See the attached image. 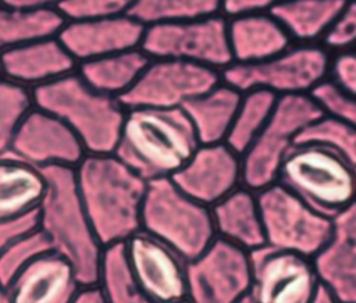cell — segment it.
<instances>
[{
	"instance_id": "6da1fadb",
	"label": "cell",
	"mask_w": 356,
	"mask_h": 303,
	"mask_svg": "<svg viewBox=\"0 0 356 303\" xmlns=\"http://www.w3.org/2000/svg\"><path fill=\"white\" fill-rule=\"evenodd\" d=\"M76 186L99 242L124 243L140 231L147 183L114 153L86 154L75 167Z\"/></svg>"
},
{
	"instance_id": "7a4b0ae2",
	"label": "cell",
	"mask_w": 356,
	"mask_h": 303,
	"mask_svg": "<svg viewBox=\"0 0 356 303\" xmlns=\"http://www.w3.org/2000/svg\"><path fill=\"white\" fill-rule=\"evenodd\" d=\"M200 146L184 108H127L114 154L146 181L171 178Z\"/></svg>"
},
{
	"instance_id": "3957f363",
	"label": "cell",
	"mask_w": 356,
	"mask_h": 303,
	"mask_svg": "<svg viewBox=\"0 0 356 303\" xmlns=\"http://www.w3.org/2000/svg\"><path fill=\"white\" fill-rule=\"evenodd\" d=\"M46 192L38 207V228L51 250L67 259L82 285L96 284L103 245L99 242L76 186L75 168H42Z\"/></svg>"
},
{
	"instance_id": "277c9868",
	"label": "cell",
	"mask_w": 356,
	"mask_h": 303,
	"mask_svg": "<svg viewBox=\"0 0 356 303\" xmlns=\"http://www.w3.org/2000/svg\"><path fill=\"white\" fill-rule=\"evenodd\" d=\"M33 106L68 125L86 154H113L120 140L127 108L120 99L90 88L74 71L32 89Z\"/></svg>"
},
{
	"instance_id": "5b68a950",
	"label": "cell",
	"mask_w": 356,
	"mask_h": 303,
	"mask_svg": "<svg viewBox=\"0 0 356 303\" xmlns=\"http://www.w3.org/2000/svg\"><path fill=\"white\" fill-rule=\"evenodd\" d=\"M140 229L157 238L186 263L217 238L211 208L182 192L171 178L149 181Z\"/></svg>"
},
{
	"instance_id": "8992f818",
	"label": "cell",
	"mask_w": 356,
	"mask_h": 303,
	"mask_svg": "<svg viewBox=\"0 0 356 303\" xmlns=\"http://www.w3.org/2000/svg\"><path fill=\"white\" fill-rule=\"evenodd\" d=\"M278 182L330 218L356 202L352 170L334 147L320 142H298L281 167Z\"/></svg>"
},
{
	"instance_id": "52a82bcc",
	"label": "cell",
	"mask_w": 356,
	"mask_h": 303,
	"mask_svg": "<svg viewBox=\"0 0 356 303\" xmlns=\"http://www.w3.org/2000/svg\"><path fill=\"white\" fill-rule=\"evenodd\" d=\"M321 117L310 95L280 96L268 122L241 156L242 185L259 192L278 182L281 167L299 136Z\"/></svg>"
},
{
	"instance_id": "ba28073f",
	"label": "cell",
	"mask_w": 356,
	"mask_h": 303,
	"mask_svg": "<svg viewBox=\"0 0 356 303\" xmlns=\"http://www.w3.org/2000/svg\"><path fill=\"white\" fill-rule=\"evenodd\" d=\"M331 54L324 46L296 44L261 63H232L224 68L221 81L245 93L266 89L274 95H310L328 78Z\"/></svg>"
},
{
	"instance_id": "9c48e42d",
	"label": "cell",
	"mask_w": 356,
	"mask_h": 303,
	"mask_svg": "<svg viewBox=\"0 0 356 303\" xmlns=\"http://www.w3.org/2000/svg\"><path fill=\"white\" fill-rule=\"evenodd\" d=\"M256 193L266 246L310 259L324 247L331 235L332 218L314 210L280 182Z\"/></svg>"
},
{
	"instance_id": "30bf717a",
	"label": "cell",
	"mask_w": 356,
	"mask_h": 303,
	"mask_svg": "<svg viewBox=\"0 0 356 303\" xmlns=\"http://www.w3.org/2000/svg\"><path fill=\"white\" fill-rule=\"evenodd\" d=\"M140 50L150 58H172L221 72L234 63L228 18L222 14L200 19L149 25Z\"/></svg>"
},
{
	"instance_id": "8fae6325",
	"label": "cell",
	"mask_w": 356,
	"mask_h": 303,
	"mask_svg": "<svg viewBox=\"0 0 356 303\" xmlns=\"http://www.w3.org/2000/svg\"><path fill=\"white\" fill-rule=\"evenodd\" d=\"M250 288V252L220 238L186 263L189 303H239L249 296Z\"/></svg>"
},
{
	"instance_id": "7c38bea8",
	"label": "cell",
	"mask_w": 356,
	"mask_h": 303,
	"mask_svg": "<svg viewBox=\"0 0 356 303\" xmlns=\"http://www.w3.org/2000/svg\"><path fill=\"white\" fill-rule=\"evenodd\" d=\"M220 82L221 75L213 68L172 58H150L120 100L125 108H181Z\"/></svg>"
},
{
	"instance_id": "4fadbf2b",
	"label": "cell",
	"mask_w": 356,
	"mask_h": 303,
	"mask_svg": "<svg viewBox=\"0 0 356 303\" xmlns=\"http://www.w3.org/2000/svg\"><path fill=\"white\" fill-rule=\"evenodd\" d=\"M254 303H312L321 284L313 259L270 246L250 252Z\"/></svg>"
},
{
	"instance_id": "5bb4252c",
	"label": "cell",
	"mask_w": 356,
	"mask_h": 303,
	"mask_svg": "<svg viewBox=\"0 0 356 303\" xmlns=\"http://www.w3.org/2000/svg\"><path fill=\"white\" fill-rule=\"evenodd\" d=\"M10 154L42 170L57 165L75 168L86 152L68 125L33 106L17 129Z\"/></svg>"
},
{
	"instance_id": "9a60e30c",
	"label": "cell",
	"mask_w": 356,
	"mask_h": 303,
	"mask_svg": "<svg viewBox=\"0 0 356 303\" xmlns=\"http://www.w3.org/2000/svg\"><path fill=\"white\" fill-rule=\"evenodd\" d=\"M124 243L132 271L150 303L186 299V261L178 253L142 229Z\"/></svg>"
},
{
	"instance_id": "2e32d148",
	"label": "cell",
	"mask_w": 356,
	"mask_h": 303,
	"mask_svg": "<svg viewBox=\"0 0 356 303\" xmlns=\"http://www.w3.org/2000/svg\"><path fill=\"white\" fill-rule=\"evenodd\" d=\"M171 179L188 196L211 208L242 185L241 156L225 142L200 145Z\"/></svg>"
},
{
	"instance_id": "e0dca14e",
	"label": "cell",
	"mask_w": 356,
	"mask_h": 303,
	"mask_svg": "<svg viewBox=\"0 0 356 303\" xmlns=\"http://www.w3.org/2000/svg\"><path fill=\"white\" fill-rule=\"evenodd\" d=\"M146 26L127 15L67 21L57 38L81 64L115 53L140 49Z\"/></svg>"
},
{
	"instance_id": "ac0fdd59",
	"label": "cell",
	"mask_w": 356,
	"mask_h": 303,
	"mask_svg": "<svg viewBox=\"0 0 356 303\" xmlns=\"http://www.w3.org/2000/svg\"><path fill=\"white\" fill-rule=\"evenodd\" d=\"M313 263L321 286L339 303H356V202L332 217L330 239Z\"/></svg>"
},
{
	"instance_id": "d6986e66",
	"label": "cell",
	"mask_w": 356,
	"mask_h": 303,
	"mask_svg": "<svg viewBox=\"0 0 356 303\" xmlns=\"http://www.w3.org/2000/svg\"><path fill=\"white\" fill-rule=\"evenodd\" d=\"M76 68L78 63L57 36L0 53V76L31 90L60 79Z\"/></svg>"
},
{
	"instance_id": "ffe728a7",
	"label": "cell",
	"mask_w": 356,
	"mask_h": 303,
	"mask_svg": "<svg viewBox=\"0 0 356 303\" xmlns=\"http://www.w3.org/2000/svg\"><path fill=\"white\" fill-rule=\"evenodd\" d=\"M81 285L74 265L50 250L26 265L7 288L13 303H70Z\"/></svg>"
},
{
	"instance_id": "44dd1931",
	"label": "cell",
	"mask_w": 356,
	"mask_h": 303,
	"mask_svg": "<svg viewBox=\"0 0 356 303\" xmlns=\"http://www.w3.org/2000/svg\"><path fill=\"white\" fill-rule=\"evenodd\" d=\"M228 38L234 63L254 64L278 56L292 39L271 13L228 18Z\"/></svg>"
},
{
	"instance_id": "7402d4cb",
	"label": "cell",
	"mask_w": 356,
	"mask_h": 303,
	"mask_svg": "<svg viewBox=\"0 0 356 303\" xmlns=\"http://www.w3.org/2000/svg\"><path fill=\"white\" fill-rule=\"evenodd\" d=\"M217 238L253 252L266 246L257 193L241 185L211 207Z\"/></svg>"
},
{
	"instance_id": "603a6c76",
	"label": "cell",
	"mask_w": 356,
	"mask_h": 303,
	"mask_svg": "<svg viewBox=\"0 0 356 303\" xmlns=\"http://www.w3.org/2000/svg\"><path fill=\"white\" fill-rule=\"evenodd\" d=\"M242 93L222 81L182 106L200 145L224 143L232 126Z\"/></svg>"
},
{
	"instance_id": "cb8c5ba5",
	"label": "cell",
	"mask_w": 356,
	"mask_h": 303,
	"mask_svg": "<svg viewBox=\"0 0 356 303\" xmlns=\"http://www.w3.org/2000/svg\"><path fill=\"white\" fill-rule=\"evenodd\" d=\"M46 186L42 170L10 153L0 157V220L38 210Z\"/></svg>"
},
{
	"instance_id": "d4e9b609",
	"label": "cell",
	"mask_w": 356,
	"mask_h": 303,
	"mask_svg": "<svg viewBox=\"0 0 356 303\" xmlns=\"http://www.w3.org/2000/svg\"><path fill=\"white\" fill-rule=\"evenodd\" d=\"M346 0H285L271 14L284 26L292 42H323L342 13Z\"/></svg>"
},
{
	"instance_id": "484cf974",
	"label": "cell",
	"mask_w": 356,
	"mask_h": 303,
	"mask_svg": "<svg viewBox=\"0 0 356 303\" xmlns=\"http://www.w3.org/2000/svg\"><path fill=\"white\" fill-rule=\"evenodd\" d=\"M150 57L140 49L78 64V74L95 90L121 99L138 81Z\"/></svg>"
},
{
	"instance_id": "4316f807",
	"label": "cell",
	"mask_w": 356,
	"mask_h": 303,
	"mask_svg": "<svg viewBox=\"0 0 356 303\" xmlns=\"http://www.w3.org/2000/svg\"><path fill=\"white\" fill-rule=\"evenodd\" d=\"M65 22L57 8L25 10L0 3V53L57 36Z\"/></svg>"
},
{
	"instance_id": "83f0119b",
	"label": "cell",
	"mask_w": 356,
	"mask_h": 303,
	"mask_svg": "<svg viewBox=\"0 0 356 303\" xmlns=\"http://www.w3.org/2000/svg\"><path fill=\"white\" fill-rule=\"evenodd\" d=\"M96 284L107 303H150L142 292L128 261L125 243L104 246Z\"/></svg>"
},
{
	"instance_id": "f1b7e54d",
	"label": "cell",
	"mask_w": 356,
	"mask_h": 303,
	"mask_svg": "<svg viewBox=\"0 0 356 303\" xmlns=\"http://www.w3.org/2000/svg\"><path fill=\"white\" fill-rule=\"evenodd\" d=\"M277 100L278 96L266 89H252L242 93L225 143L242 156L268 122Z\"/></svg>"
},
{
	"instance_id": "f546056e",
	"label": "cell",
	"mask_w": 356,
	"mask_h": 303,
	"mask_svg": "<svg viewBox=\"0 0 356 303\" xmlns=\"http://www.w3.org/2000/svg\"><path fill=\"white\" fill-rule=\"evenodd\" d=\"M222 0H136L129 15L145 26L220 15Z\"/></svg>"
},
{
	"instance_id": "4dcf8cb0",
	"label": "cell",
	"mask_w": 356,
	"mask_h": 303,
	"mask_svg": "<svg viewBox=\"0 0 356 303\" xmlns=\"http://www.w3.org/2000/svg\"><path fill=\"white\" fill-rule=\"evenodd\" d=\"M32 107L31 89L0 76V157L10 153L17 129Z\"/></svg>"
},
{
	"instance_id": "1f68e13d",
	"label": "cell",
	"mask_w": 356,
	"mask_h": 303,
	"mask_svg": "<svg viewBox=\"0 0 356 303\" xmlns=\"http://www.w3.org/2000/svg\"><path fill=\"white\" fill-rule=\"evenodd\" d=\"M50 250V242L39 228L24 235L0 254V282L8 286L26 265Z\"/></svg>"
},
{
	"instance_id": "d6a6232c",
	"label": "cell",
	"mask_w": 356,
	"mask_h": 303,
	"mask_svg": "<svg viewBox=\"0 0 356 303\" xmlns=\"http://www.w3.org/2000/svg\"><path fill=\"white\" fill-rule=\"evenodd\" d=\"M298 142H320L334 147L346 161L356 179V131L323 115L310 125Z\"/></svg>"
},
{
	"instance_id": "836d02e7",
	"label": "cell",
	"mask_w": 356,
	"mask_h": 303,
	"mask_svg": "<svg viewBox=\"0 0 356 303\" xmlns=\"http://www.w3.org/2000/svg\"><path fill=\"white\" fill-rule=\"evenodd\" d=\"M310 96L316 100L323 115L356 131V96L339 90L328 79L316 86Z\"/></svg>"
},
{
	"instance_id": "e575fe53",
	"label": "cell",
	"mask_w": 356,
	"mask_h": 303,
	"mask_svg": "<svg viewBox=\"0 0 356 303\" xmlns=\"http://www.w3.org/2000/svg\"><path fill=\"white\" fill-rule=\"evenodd\" d=\"M136 0H64L57 10L67 21L110 18L129 14Z\"/></svg>"
},
{
	"instance_id": "d590c367",
	"label": "cell",
	"mask_w": 356,
	"mask_h": 303,
	"mask_svg": "<svg viewBox=\"0 0 356 303\" xmlns=\"http://www.w3.org/2000/svg\"><path fill=\"white\" fill-rule=\"evenodd\" d=\"M327 50H345L356 47V0L346 1L342 13L323 40Z\"/></svg>"
},
{
	"instance_id": "8d00e7d4",
	"label": "cell",
	"mask_w": 356,
	"mask_h": 303,
	"mask_svg": "<svg viewBox=\"0 0 356 303\" xmlns=\"http://www.w3.org/2000/svg\"><path fill=\"white\" fill-rule=\"evenodd\" d=\"M327 79L339 90L356 96V47L338 50L331 56Z\"/></svg>"
},
{
	"instance_id": "74e56055",
	"label": "cell",
	"mask_w": 356,
	"mask_h": 303,
	"mask_svg": "<svg viewBox=\"0 0 356 303\" xmlns=\"http://www.w3.org/2000/svg\"><path fill=\"white\" fill-rule=\"evenodd\" d=\"M38 210L17 218L0 220V254L24 235L38 229Z\"/></svg>"
},
{
	"instance_id": "f35d334b",
	"label": "cell",
	"mask_w": 356,
	"mask_h": 303,
	"mask_svg": "<svg viewBox=\"0 0 356 303\" xmlns=\"http://www.w3.org/2000/svg\"><path fill=\"white\" fill-rule=\"evenodd\" d=\"M282 1L285 0H222L221 14L232 18L246 14L271 13Z\"/></svg>"
},
{
	"instance_id": "ab89813d",
	"label": "cell",
	"mask_w": 356,
	"mask_h": 303,
	"mask_svg": "<svg viewBox=\"0 0 356 303\" xmlns=\"http://www.w3.org/2000/svg\"><path fill=\"white\" fill-rule=\"evenodd\" d=\"M70 303H107L97 284L81 285Z\"/></svg>"
},
{
	"instance_id": "60d3db41",
	"label": "cell",
	"mask_w": 356,
	"mask_h": 303,
	"mask_svg": "<svg viewBox=\"0 0 356 303\" xmlns=\"http://www.w3.org/2000/svg\"><path fill=\"white\" fill-rule=\"evenodd\" d=\"M64 0H0L1 4L14 7V8H25V10H50L57 8Z\"/></svg>"
},
{
	"instance_id": "b9f144b4",
	"label": "cell",
	"mask_w": 356,
	"mask_h": 303,
	"mask_svg": "<svg viewBox=\"0 0 356 303\" xmlns=\"http://www.w3.org/2000/svg\"><path fill=\"white\" fill-rule=\"evenodd\" d=\"M312 303H339V302L324 286H320V289Z\"/></svg>"
},
{
	"instance_id": "7bdbcfd3",
	"label": "cell",
	"mask_w": 356,
	"mask_h": 303,
	"mask_svg": "<svg viewBox=\"0 0 356 303\" xmlns=\"http://www.w3.org/2000/svg\"><path fill=\"white\" fill-rule=\"evenodd\" d=\"M0 303H13L8 288L0 282Z\"/></svg>"
},
{
	"instance_id": "ee69618b",
	"label": "cell",
	"mask_w": 356,
	"mask_h": 303,
	"mask_svg": "<svg viewBox=\"0 0 356 303\" xmlns=\"http://www.w3.org/2000/svg\"><path fill=\"white\" fill-rule=\"evenodd\" d=\"M239 303H254V302H253V299H252L250 296H248V297H245L243 300H241Z\"/></svg>"
},
{
	"instance_id": "f6af8a7d",
	"label": "cell",
	"mask_w": 356,
	"mask_h": 303,
	"mask_svg": "<svg viewBox=\"0 0 356 303\" xmlns=\"http://www.w3.org/2000/svg\"><path fill=\"white\" fill-rule=\"evenodd\" d=\"M171 303H189L186 299H184V300H178V302H171Z\"/></svg>"
},
{
	"instance_id": "bcb514c9",
	"label": "cell",
	"mask_w": 356,
	"mask_h": 303,
	"mask_svg": "<svg viewBox=\"0 0 356 303\" xmlns=\"http://www.w3.org/2000/svg\"><path fill=\"white\" fill-rule=\"evenodd\" d=\"M346 1H350V0H346Z\"/></svg>"
}]
</instances>
